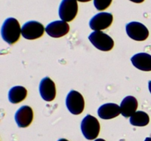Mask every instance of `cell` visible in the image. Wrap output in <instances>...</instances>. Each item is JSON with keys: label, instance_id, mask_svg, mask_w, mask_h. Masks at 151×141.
Returning <instances> with one entry per match:
<instances>
[{"label": "cell", "instance_id": "obj_16", "mask_svg": "<svg viewBox=\"0 0 151 141\" xmlns=\"http://www.w3.org/2000/svg\"><path fill=\"white\" fill-rule=\"evenodd\" d=\"M149 122V115L143 111H137L130 118V123L135 126H145Z\"/></svg>", "mask_w": 151, "mask_h": 141}, {"label": "cell", "instance_id": "obj_14", "mask_svg": "<svg viewBox=\"0 0 151 141\" xmlns=\"http://www.w3.org/2000/svg\"><path fill=\"white\" fill-rule=\"evenodd\" d=\"M137 107L138 101L137 98L131 95H128L124 98L121 102V114L125 118H131L137 112Z\"/></svg>", "mask_w": 151, "mask_h": 141}, {"label": "cell", "instance_id": "obj_23", "mask_svg": "<svg viewBox=\"0 0 151 141\" xmlns=\"http://www.w3.org/2000/svg\"><path fill=\"white\" fill-rule=\"evenodd\" d=\"M145 141H151V137H147L145 140Z\"/></svg>", "mask_w": 151, "mask_h": 141}, {"label": "cell", "instance_id": "obj_7", "mask_svg": "<svg viewBox=\"0 0 151 141\" xmlns=\"http://www.w3.org/2000/svg\"><path fill=\"white\" fill-rule=\"evenodd\" d=\"M125 28L128 36L134 41H145L149 36V31L147 28L140 22H130L127 24Z\"/></svg>", "mask_w": 151, "mask_h": 141}, {"label": "cell", "instance_id": "obj_11", "mask_svg": "<svg viewBox=\"0 0 151 141\" xmlns=\"http://www.w3.org/2000/svg\"><path fill=\"white\" fill-rule=\"evenodd\" d=\"M46 32L52 38H60L69 32V26L64 21H55L49 24L45 29Z\"/></svg>", "mask_w": 151, "mask_h": 141}, {"label": "cell", "instance_id": "obj_4", "mask_svg": "<svg viewBox=\"0 0 151 141\" xmlns=\"http://www.w3.org/2000/svg\"><path fill=\"white\" fill-rule=\"evenodd\" d=\"M78 5L77 0H62L58 9V14L62 21H72L78 14Z\"/></svg>", "mask_w": 151, "mask_h": 141}, {"label": "cell", "instance_id": "obj_10", "mask_svg": "<svg viewBox=\"0 0 151 141\" xmlns=\"http://www.w3.org/2000/svg\"><path fill=\"white\" fill-rule=\"evenodd\" d=\"M15 120L19 127L26 128L29 126L33 120V111L32 108L27 105L22 106L16 111Z\"/></svg>", "mask_w": 151, "mask_h": 141}, {"label": "cell", "instance_id": "obj_6", "mask_svg": "<svg viewBox=\"0 0 151 141\" xmlns=\"http://www.w3.org/2000/svg\"><path fill=\"white\" fill-rule=\"evenodd\" d=\"M45 29L44 25L36 21H29L24 24L22 27V35L25 39L35 40L41 38Z\"/></svg>", "mask_w": 151, "mask_h": 141}, {"label": "cell", "instance_id": "obj_19", "mask_svg": "<svg viewBox=\"0 0 151 141\" xmlns=\"http://www.w3.org/2000/svg\"><path fill=\"white\" fill-rule=\"evenodd\" d=\"M78 1H81V2H87V1H90L91 0H77Z\"/></svg>", "mask_w": 151, "mask_h": 141}, {"label": "cell", "instance_id": "obj_13", "mask_svg": "<svg viewBox=\"0 0 151 141\" xmlns=\"http://www.w3.org/2000/svg\"><path fill=\"white\" fill-rule=\"evenodd\" d=\"M134 67L143 71L151 70V55L147 53H139L133 56L131 59Z\"/></svg>", "mask_w": 151, "mask_h": 141}, {"label": "cell", "instance_id": "obj_8", "mask_svg": "<svg viewBox=\"0 0 151 141\" xmlns=\"http://www.w3.org/2000/svg\"><path fill=\"white\" fill-rule=\"evenodd\" d=\"M113 22V15L110 13L102 12L93 16L89 21V26L94 31H101L107 29Z\"/></svg>", "mask_w": 151, "mask_h": 141}, {"label": "cell", "instance_id": "obj_9", "mask_svg": "<svg viewBox=\"0 0 151 141\" xmlns=\"http://www.w3.org/2000/svg\"><path fill=\"white\" fill-rule=\"evenodd\" d=\"M39 92L41 98L46 101H52L56 95L55 82L49 76L41 79L39 85Z\"/></svg>", "mask_w": 151, "mask_h": 141}, {"label": "cell", "instance_id": "obj_15", "mask_svg": "<svg viewBox=\"0 0 151 141\" xmlns=\"http://www.w3.org/2000/svg\"><path fill=\"white\" fill-rule=\"evenodd\" d=\"M27 95V91L24 87H13L8 93L9 101L12 104H18L24 100Z\"/></svg>", "mask_w": 151, "mask_h": 141}, {"label": "cell", "instance_id": "obj_5", "mask_svg": "<svg viewBox=\"0 0 151 141\" xmlns=\"http://www.w3.org/2000/svg\"><path fill=\"white\" fill-rule=\"evenodd\" d=\"M66 107L72 114L80 115L83 113L85 102L83 95L76 90H71L66 96Z\"/></svg>", "mask_w": 151, "mask_h": 141}, {"label": "cell", "instance_id": "obj_3", "mask_svg": "<svg viewBox=\"0 0 151 141\" xmlns=\"http://www.w3.org/2000/svg\"><path fill=\"white\" fill-rule=\"evenodd\" d=\"M88 39L93 46L100 51H111L114 45V40L102 31H94L90 34Z\"/></svg>", "mask_w": 151, "mask_h": 141}, {"label": "cell", "instance_id": "obj_20", "mask_svg": "<svg viewBox=\"0 0 151 141\" xmlns=\"http://www.w3.org/2000/svg\"><path fill=\"white\" fill-rule=\"evenodd\" d=\"M148 87H149V90H150V93H151V80L149 81Z\"/></svg>", "mask_w": 151, "mask_h": 141}, {"label": "cell", "instance_id": "obj_2", "mask_svg": "<svg viewBox=\"0 0 151 141\" xmlns=\"http://www.w3.org/2000/svg\"><path fill=\"white\" fill-rule=\"evenodd\" d=\"M100 125L98 120L91 115H87L81 122V131L83 136L89 140L96 139L99 135Z\"/></svg>", "mask_w": 151, "mask_h": 141}, {"label": "cell", "instance_id": "obj_22", "mask_svg": "<svg viewBox=\"0 0 151 141\" xmlns=\"http://www.w3.org/2000/svg\"><path fill=\"white\" fill-rule=\"evenodd\" d=\"M94 141H106V140H105L104 139H101V138H100V139L95 140H94Z\"/></svg>", "mask_w": 151, "mask_h": 141}, {"label": "cell", "instance_id": "obj_1", "mask_svg": "<svg viewBox=\"0 0 151 141\" xmlns=\"http://www.w3.org/2000/svg\"><path fill=\"white\" fill-rule=\"evenodd\" d=\"M22 34V28L17 19L10 17L6 19L1 29V35L3 40L10 45L19 41Z\"/></svg>", "mask_w": 151, "mask_h": 141}, {"label": "cell", "instance_id": "obj_21", "mask_svg": "<svg viewBox=\"0 0 151 141\" xmlns=\"http://www.w3.org/2000/svg\"><path fill=\"white\" fill-rule=\"evenodd\" d=\"M58 141H69V140L66 139H64V138H61V139H59Z\"/></svg>", "mask_w": 151, "mask_h": 141}, {"label": "cell", "instance_id": "obj_17", "mask_svg": "<svg viewBox=\"0 0 151 141\" xmlns=\"http://www.w3.org/2000/svg\"><path fill=\"white\" fill-rule=\"evenodd\" d=\"M112 0H94V5L100 11L107 9L111 4Z\"/></svg>", "mask_w": 151, "mask_h": 141}, {"label": "cell", "instance_id": "obj_12", "mask_svg": "<svg viewBox=\"0 0 151 141\" xmlns=\"http://www.w3.org/2000/svg\"><path fill=\"white\" fill-rule=\"evenodd\" d=\"M97 113L100 118L109 120L114 118L121 114L120 107L114 103H107L99 107Z\"/></svg>", "mask_w": 151, "mask_h": 141}, {"label": "cell", "instance_id": "obj_18", "mask_svg": "<svg viewBox=\"0 0 151 141\" xmlns=\"http://www.w3.org/2000/svg\"><path fill=\"white\" fill-rule=\"evenodd\" d=\"M131 1H133L134 3H142L145 1V0H130Z\"/></svg>", "mask_w": 151, "mask_h": 141}]
</instances>
